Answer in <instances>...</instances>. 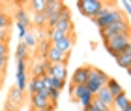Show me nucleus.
I'll list each match as a JSON object with an SVG mask.
<instances>
[{"label": "nucleus", "mask_w": 131, "mask_h": 111, "mask_svg": "<svg viewBox=\"0 0 131 111\" xmlns=\"http://www.w3.org/2000/svg\"><path fill=\"white\" fill-rule=\"evenodd\" d=\"M103 45L107 49V53L112 55V57H118L122 51H126L131 47V42H129V34H122V36H112V38H107L103 40Z\"/></svg>", "instance_id": "3"}, {"label": "nucleus", "mask_w": 131, "mask_h": 111, "mask_svg": "<svg viewBox=\"0 0 131 111\" xmlns=\"http://www.w3.org/2000/svg\"><path fill=\"white\" fill-rule=\"evenodd\" d=\"M15 58H17V60H26V58H28V47L23 42L17 45V49H15Z\"/></svg>", "instance_id": "21"}, {"label": "nucleus", "mask_w": 131, "mask_h": 111, "mask_svg": "<svg viewBox=\"0 0 131 111\" xmlns=\"http://www.w3.org/2000/svg\"><path fill=\"white\" fill-rule=\"evenodd\" d=\"M58 98H60V92L54 90V89H49V100L52 104H58Z\"/></svg>", "instance_id": "29"}, {"label": "nucleus", "mask_w": 131, "mask_h": 111, "mask_svg": "<svg viewBox=\"0 0 131 111\" xmlns=\"http://www.w3.org/2000/svg\"><path fill=\"white\" fill-rule=\"evenodd\" d=\"M49 90H43V92H38V94H30V107L36 109V111H47L49 107Z\"/></svg>", "instance_id": "6"}, {"label": "nucleus", "mask_w": 131, "mask_h": 111, "mask_svg": "<svg viewBox=\"0 0 131 111\" xmlns=\"http://www.w3.org/2000/svg\"><path fill=\"white\" fill-rule=\"evenodd\" d=\"M45 4H47V0H30V2H28V6L32 8L34 13H43Z\"/></svg>", "instance_id": "23"}, {"label": "nucleus", "mask_w": 131, "mask_h": 111, "mask_svg": "<svg viewBox=\"0 0 131 111\" xmlns=\"http://www.w3.org/2000/svg\"><path fill=\"white\" fill-rule=\"evenodd\" d=\"M64 2H58V0H47V4H45V10H43V15L49 19V17H52V15H56L58 11H60L62 8H64Z\"/></svg>", "instance_id": "12"}, {"label": "nucleus", "mask_w": 131, "mask_h": 111, "mask_svg": "<svg viewBox=\"0 0 131 111\" xmlns=\"http://www.w3.org/2000/svg\"><path fill=\"white\" fill-rule=\"evenodd\" d=\"M28 85V90H30V94H38V92H43L45 90V83H43V77H32L30 83Z\"/></svg>", "instance_id": "17"}, {"label": "nucleus", "mask_w": 131, "mask_h": 111, "mask_svg": "<svg viewBox=\"0 0 131 111\" xmlns=\"http://www.w3.org/2000/svg\"><path fill=\"white\" fill-rule=\"evenodd\" d=\"M47 60L51 64H68L69 60V53H62V51H58L56 47H49V53H47Z\"/></svg>", "instance_id": "8"}, {"label": "nucleus", "mask_w": 131, "mask_h": 111, "mask_svg": "<svg viewBox=\"0 0 131 111\" xmlns=\"http://www.w3.org/2000/svg\"><path fill=\"white\" fill-rule=\"evenodd\" d=\"M4 111H19V109H15V107H9V106H6V104H4Z\"/></svg>", "instance_id": "32"}, {"label": "nucleus", "mask_w": 131, "mask_h": 111, "mask_svg": "<svg viewBox=\"0 0 131 111\" xmlns=\"http://www.w3.org/2000/svg\"><path fill=\"white\" fill-rule=\"evenodd\" d=\"M6 66H8V58H0V79L6 75Z\"/></svg>", "instance_id": "30"}, {"label": "nucleus", "mask_w": 131, "mask_h": 111, "mask_svg": "<svg viewBox=\"0 0 131 111\" xmlns=\"http://www.w3.org/2000/svg\"><path fill=\"white\" fill-rule=\"evenodd\" d=\"M105 87L109 89V92L112 94V98L124 92V87H122L120 83H118V79H114V77H109V81H107V85H105Z\"/></svg>", "instance_id": "20"}, {"label": "nucleus", "mask_w": 131, "mask_h": 111, "mask_svg": "<svg viewBox=\"0 0 131 111\" xmlns=\"http://www.w3.org/2000/svg\"><path fill=\"white\" fill-rule=\"evenodd\" d=\"M0 13H2V6H0Z\"/></svg>", "instance_id": "35"}, {"label": "nucleus", "mask_w": 131, "mask_h": 111, "mask_svg": "<svg viewBox=\"0 0 131 111\" xmlns=\"http://www.w3.org/2000/svg\"><path fill=\"white\" fill-rule=\"evenodd\" d=\"M116 58V64L120 68H124L126 72L129 73V68H131V47L129 49H126V51H122L118 57H114Z\"/></svg>", "instance_id": "16"}, {"label": "nucleus", "mask_w": 131, "mask_h": 111, "mask_svg": "<svg viewBox=\"0 0 131 111\" xmlns=\"http://www.w3.org/2000/svg\"><path fill=\"white\" fill-rule=\"evenodd\" d=\"M49 68H51V62H49V60H43V62L38 60V62L30 68V70H32V77H45L47 72H49Z\"/></svg>", "instance_id": "13"}, {"label": "nucleus", "mask_w": 131, "mask_h": 111, "mask_svg": "<svg viewBox=\"0 0 131 111\" xmlns=\"http://www.w3.org/2000/svg\"><path fill=\"white\" fill-rule=\"evenodd\" d=\"M23 43H25L28 49H36V45H38V40H36V36H34L30 30H28V34L25 36V40H23Z\"/></svg>", "instance_id": "25"}, {"label": "nucleus", "mask_w": 131, "mask_h": 111, "mask_svg": "<svg viewBox=\"0 0 131 111\" xmlns=\"http://www.w3.org/2000/svg\"><path fill=\"white\" fill-rule=\"evenodd\" d=\"M129 106H131V100H129V96H127L126 90H124L122 94H118V96L112 98V111H124Z\"/></svg>", "instance_id": "9"}, {"label": "nucleus", "mask_w": 131, "mask_h": 111, "mask_svg": "<svg viewBox=\"0 0 131 111\" xmlns=\"http://www.w3.org/2000/svg\"><path fill=\"white\" fill-rule=\"evenodd\" d=\"M94 23H96V26L99 28H107L111 25H114V23H120V21H126V15H124L122 10H112V8H105L99 11V15L96 17V19H92Z\"/></svg>", "instance_id": "1"}, {"label": "nucleus", "mask_w": 131, "mask_h": 111, "mask_svg": "<svg viewBox=\"0 0 131 111\" xmlns=\"http://www.w3.org/2000/svg\"><path fill=\"white\" fill-rule=\"evenodd\" d=\"M96 98H97L101 104H105L107 107H111V109H112V94L109 92V89H107V87H101L99 92L96 94Z\"/></svg>", "instance_id": "18"}, {"label": "nucleus", "mask_w": 131, "mask_h": 111, "mask_svg": "<svg viewBox=\"0 0 131 111\" xmlns=\"http://www.w3.org/2000/svg\"><path fill=\"white\" fill-rule=\"evenodd\" d=\"M124 111H131V106H129V107H126V109H124Z\"/></svg>", "instance_id": "34"}, {"label": "nucleus", "mask_w": 131, "mask_h": 111, "mask_svg": "<svg viewBox=\"0 0 131 111\" xmlns=\"http://www.w3.org/2000/svg\"><path fill=\"white\" fill-rule=\"evenodd\" d=\"M2 85H4V79H0V90H2Z\"/></svg>", "instance_id": "33"}, {"label": "nucleus", "mask_w": 131, "mask_h": 111, "mask_svg": "<svg viewBox=\"0 0 131 111\" xmlns=\"http://www.w3.org/2000/svg\"><path fill=\"white\" fill-rule=\"evenodd\" d=\"M73 45H75V32L69 34V36H66L64 40H60V42L56 45H52V47H56L58 51H62V53H69V51L73 49Z\"/></svg>", "instance_id": "15"}, {"label": "nucleus", "mask_w": 131, "mask_h": 111, "mask_svg": "<svg viewBox=\"0 0 131 111\" xmlns=\"http://www.w3.org/2000/svg\"><path fill=\"white\" fill-rule=\"evenodd\" d=\"M30 111H36V109H32V107H30Z\"/></svg>", "instance_id": "36"}, {"label": "nucleus", "mask_w": 131, "mask_h": 111, "mask_svg": "<svg viewBox=\"0 0 131 111\" xmlns=\"http://www.w3.org/2000/svg\"><path fill=\"white\" fill-rule=\"evenodd\" d=\"M47 75H51L52 79H62V81H66V79H68V68H66V64H51Z\"/></svg>", "instance_id": "10"}, {"label": "nucleus", "mask_w": 131, "mask_h": 111, "mask_svg": "<svg viewBox=\"0 0 131 111\" xmlns=\"http://www.w3.org/2000/svg\"><path fill=\"white\" fill-rule=\"evenodd\" d=\"M122 34H129V23H127V19L120 21V23H114V25L99 30L101 40H107V38H112V36H122Z\"/></svg>", "instance_id": "5"}, {"label": "nucleus", "mask_w": 131, "mask_h": 111, "mask_svg": "<svg viewBox=\"0 0 131 111\" xmlns=\"http://www.w3.org/2000/svg\"><path fill=\"white\" fill-rule=\"evenodd\" d=\"M9 40V28H0V43H8Z\"/></svg>", "instance_id": "27"}, {"label": "nucleus", "mask_w": 131, "mask_h": 111, "mask_svg": "<svg viewBox=\"0 0 131 111\" xmlns=\"http://www.w3.org/2000/svg\"><path fill=\"white\" fill-rule=\"evenodd\" d=\"M36 47H38V53H36V55H38V58H39L41 62L47 60V53H49V47H51L49 40H39Z\"/></svg>", "instance_id": "19"}, {"label": "nucleus", "mask_w": 131, "mask_h": 111, "mask_svg": "<svg viewBox=\"0 0 131 111\" xmlns=\"http://www.w3.org/2000/svg\"><path fill=\"white\" fill-rule=\"evenodd\" d=\"M26 64H28V58L26 60H17V72H26Z\"/></svg>", "instance_id": "31"}, {"label": "nucleus", "mask_w": 131, "mask_h": 111, "mask_svg": "<svg viewBox=\"0 0 131 111\" xmlns=\"http://www.w3.org/2000/svg\"><path fill=\"white\" fill-rule=\"evenodd\" d=\"M32 23H34V26L38 28V30H43V28H45V23H47V17H45L43 13H34Z\"/></svg>", "instance_id": "22"}, {"label": "nucleus", "mask_w": 131, "mask_h": 111, "mask_svg": "<svg viewBox=\"0 0 131 111\" xmlns=\"http://www.w3.org/2000/svg\"><path fill=\"white\" fill-rule=\"evenodd\" d=\"M107 81H109V73L103 72V70H99V68H94L90 66V73H88V79H86V89L90 94L96 96L101 87H105L107 85Z\"/></svg>", "instance_id": "2"}, {"label": "nucleus", "mask_w": 131, "mask_h": 111, "mask_svg": "<svg viewBox=\"0 0 131 111\" xmlns=\"http://www.w3.org/2000/svg\"><path fill=\"white\" fill-rule=\"evenodd\" d=\"M0 58H9V47H8V43H0Z\"/></svg>", "instance_id": "28"}, {"label": "nucleus", "mask_w": 131, "mask_h": 111, "mask_svg": "<svg viewBox=\"0 0 131 111\" xmlns=\"http://www.w3.org/2000/svg\"><path fill=\"white\" fill-rule=\"evenodd\" d=\"M77 8H79V11L84 17L96 19V17L99 15V11L105 8V4L99 2V0H79V2H77Z\"/></svg>", "instance_id": "4"}, {"label": "nucleus", "mask_w": 131, "mask_h": 111, "mask_svg": "<svg viewBox=\"0 0 131 111\" xmlns=\"http://www.w3.org/2000/svg\"><path fill=\"white\" fill-rule=\"evenodd\" d=\"M23 102H25V92L19 90L17 87H11L9 92H8V100H6V106L19 109V107L23 106Z\"/></svg>", "instance_id": "7"}, {"label": "nucleus", "mask_w": 131, "mask_h": 111, "mask_svg": "<svg viewBox=\"0 0 131 111\" xmlns=\"http://www.w3.org/2000/svg\"><path fill=\"white\" fill-rule=\"evenodd\" d=\"M13 19H15V25L17 26H25L30 30V19H28V11L25 8H19L15 11V15H13Z\"/></svg>", "instance_id": "14"}, {"label": "nucleus", "mask_w": 131, "mask_h": 111, "mask_svg": "<svg viewBox=\"0 0 131 111\" xmlns=\"http://www.w3.org/2000/svg\"><path fill=\"white\" fill-rule=\"evenodd\" d=\"M26 83H28V79H26V72H17V85H15V87H17L19 90L25 92Z\"/></svg>", "instance_id": "24"}, {"label": "nucleus", "mask_w": 131, "mask_h": 111, "mask_svg": "<svg viewBox=\"0 0 131 111\" xmlns=\"http://www.w3.org/2000/svg\"><path fill=\"white\" fill-rule=\"evenodd\" d=\"M88 73H90V66H79L73 72V85H86V79H88Z\"/></svg>", "instance_id": "11"}, {"label": "nucleus", "mask_w": 131, "mask_h": 111, "mask_svg": "<svg viewBox=\"0 0 131 111\" xmlns=\"http://www.w3.org/2000/svg\"><path fill=\"white\" fill-rule=\"evenodd\" d=\"M92 100H94V94H90V92H86V94H82L81 98H79V104L82 106V109H86L88 106L92 104Z\"/></svg>", "instance_id": "26"}]
</instances>
